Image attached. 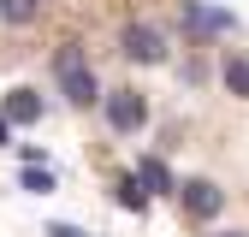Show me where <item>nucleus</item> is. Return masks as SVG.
I'll list each match as a JSON object with an SVG mask.
<instances>
[{"label":"nucleus","mask_w":249,"mask_h":237,"mask_svg":"<svg viewBox=\"0 0 249 237\" xmlns=\"http://www.w3.org/2000/svg\"><path fill=\"white\" fill-rule=\"evenodd\" d=\"M53 77H59V89H66L71 107H89V101L101 95V89H95V71H89V59H83V48H59V53H53Z\"/></svg>","instance_id":"1"},{"label":"nucleus","mask_w":249,"mask_h":237,"mask_svg":"<svg viewBox=\"0 0 249 237\" xmlns=\"http://www.w3.org/2000/svg\"><path fill=\"white\" fill-rule=\"evenodd\" d=\"M119 48L137 59V66H160L166 59V36L154 24H124V36H119Z\"/></svg>","instance_id":"2"},{"label":"nucleus","mask_w":249,"mask_h":237,"mask_svg":"<svg viewBox=\"0 0 249 237\" xmlns=\"http://www.w3.org/2000/svg\"><path fill=\"white\" fill-rule=\"evenodd\" d=\"M142 118H148V101L137 89H113L107 95V125L113 131H142Z\"/></svg>","instance_id":"3"},{"label":"nucleus","mask_w":249,"mask_h":237,"mask_svg":"<svg viewBox=\"0 0 249 237\" xmlns=\"http://www.w3.org/2000/svg\"><path fill=\"white\" fill-rule=\"evenodd\" d=\"M178 202L190 207L196 220H213V214H220V202H226V196H220V184H208V178H190V184H178Z\"/></svg>","instance_id":"4"},{"label":"nucleus","mask_w":249,"mask_h":237,"mask_svg":"<svg viewBox=\"0 0 249 237\" xmlns=\"http://www.w3.org/2000/svg\"><path fill=\"white\" fill-rule=\"evenodd\" d=\"M6 118H12V125H36V118H42L36 89H12V95H6Z\"/></svg>","instance_id":"5"},{"label":"nucleus","mask_w":249,"mask_h":237,"mask_svg":"<svg viewBox=\"0 0 249 237\" xmlns=\"http://www.w3.org/2000/svg\"><path fill=\"white\" fill-rule=\"evenodd\" d=\"M137 178H142V190H148V196H172V190H178V184H172V172H166V160H142Z\"/></svg>","instance_id":"6"},{"label":"nucleus","mask_w":249,"mask_h":237,"mask_svg":"<svg viewBox=\"0 0 249 237\" xmlns=\"http://www.w3.org/2000/svg\"><path fill=\"white\" fill-rule=\"evenodd\" d=\"M113 196H119V207H131V214H148V190H142V178H137V172H131V178H119Z\"/></svg>","instance_id":"7"},{"label":"nucleus","mask_w":249,"mask_h":237,"mask_svg":"<svg viewBox=\"0 0 249 237\" xmlns=\"http://www.w3.org/2000/svg\"><path fill=\"white\" fill-rule=\"evenodd\" d=\"M184 24H190L196 36H208V30H231V12H208V6H190V12H184Z\"/></svg>","instance_id":"8"},{"label":"nucleus","mask_w":249,"mask_h":237,"mask_svg":"<svg viewBox=\"0 0 249 237\" xmlns=\"http://www.w3.org/2000/svg\"><path fill=\"white\" fill-rule=\"evenodd\" d=\"M226 89H231L237 101H249V53H231L226 59Z\"/></svg>","instance_id":"9"},{"label":"nucleus","mask_w":249,"mask_h":237,"mask_svg":"<svg viewBox=\"0 0 249 237\" xmlns=\"http://www.w3.org/2000/svg\"><path fill=\"white\" fill-rule=\"evenodd\" d=\"M36 12H42V0H0V18L6 24H30Z\"/></svg>","instance_id":"10"},{"label":"nucleus","mask_w":249,"mask_h":237,"mask_svg":"<svg viewBox=\"0 0 249 237\" xmlns=\"http://www.w3.org/2000/svg\"><path fill=\"white\" fill-rule=\"evenodd\" d=\"M24 190H30V196H48V190H53V172H48V166L36 160V166L24 172Z\"/></svg>","instance_id":"11"},{"label":"nucleus","mask_w":249,"mask_h":237,"mask_svg":"<svg viewBox=\"0 0 249 237\" xmlns=\"http://www.w3.org/2000/svg\"><path fill=\"white\" fill-rule=\"evenodd\" d=\"M48 237H89L83 225H48Z\"/></svg>","instance_id":"12"},{"label":"nucleus","mask_w":249,"mask_h":237,"mask_svg":"<svg viewBox=\"0 0 249 237\" xmlns=\"http://www.w3.org/2000/svg\"><path fill=\"white\" fill-rule=\"evenodd\" d=\"M226 237H243V231H226Z\"/></svg>","instance_id":"13"}]
</instances>
